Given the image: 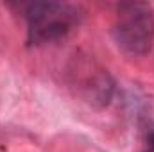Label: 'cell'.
<instances>
[{
  "label": "cell",
  "mask_w": 154,
  "mask_h": 152,
  "mask_svg": "<svg viewBox=\"0 0 154 152\" xmlns=\"http://www.w3.org/2000/svg\"><path fill=\"white\" fill-rule=\"evenodd\" d=\"M29 41L32 45L65 38L79 23V9L61 2H32L25 5Z\"/></svg>",
  "instance_id": "cell-2"
},
{
  "label": "cell",
  "mask_w": 154,
  "mask_h": 152,
  "mask_svg": "<svg viewBox=\"0 0 154 152\" xmlns=\"http://www.w3.org/2000/svg\"><path fill=\"white\" fill-rule=\"evenodd\" d=\"M143 152H154V131H151L147 134V147Z\"/></svg>",
  "instance_id": "cell-3"
},
{
  "label": "cell",
  "mask_w": 154,
  "mask_h": 152,
  "mask_svg": "<svg viewBox=\"0 0 154 152\" xmlns=\"http://www.w3.org/2000/svg\"><path fill=\"white\" fill-rule=\"evenodd\" d=\"M113 38L127 56H145L154 43V11L143 2H124L116 7Z\"/></svg>",
  "instance_id": "cell-1"
}]
</instances>
